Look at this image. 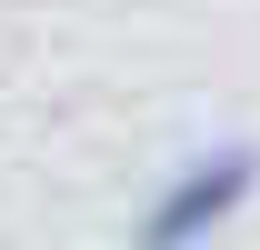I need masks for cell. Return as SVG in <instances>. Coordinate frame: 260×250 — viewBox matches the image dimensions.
<instances>
[{
	"label": "cell",
	"instance_id": "6da1fadb",
	"mask_svg": "<svg viewBox=\"0 0 260 250\" xmlns=\"http://www.w3.org/2000/svg\"><path fill=\"white\" fill-rule=\"evenodd\" d=\"M250 190H260V150H250V140L190 150L160 190H150V200H140V230H130V250H200L220 220H240V210H250Z\"/></svg>",
	"mask_w": 260,
	"mask_h": 250
}]
</instances>
